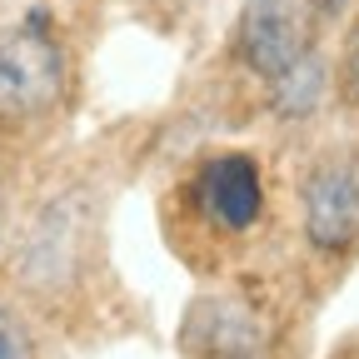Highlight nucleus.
<instances>
[{
  "mask_svg": "<svg viewBox=\"0 0 359 359\" xmlns=\"http://www.w3.org/2000/svg\"><path fill=\"white\" fill-rule=\"evenodd\" d=\"M70 85V40L50 11H25L0 25V140H25L55 125Z\"/></svg>",
  "mask_w": 359,
  "mask_h": 359,
  "instance_id": "obj_1",
  "label": "nucleus"
},
{
  "mask_svg": "<svg viewBox=\"0 0 359 359\" xmlns=\"http://www.w3.org/2000/svg\"><path fill=\"white\" fill-rule=\"evenodd\" d=\"M299 235L314 259L359 255V145H325L299 180Z\"/></svg>",
  "mask_w": 359,
  "mask_h": 359,
  "instance_id": "obj_2",
  "label": "nucleus"
},
{
  "mask_svg": "<svg viewBox=\"0 0 359 359\" xmlns=\"http://www.w3.org/2000/svg\"><path fill=\"white\" fill-rule=\"evenodd\" d=\"M325 15L314 0H245L230 55L255 85H275L309 50H325Z\"/></svg>",
  "mask_w": 359,
  "mask_h": 359,
  "instance_id": "obj_3",
  "label": "nucleus"
},
{
  "mask_svg": "<svg viewBox=\"0 0 359 359\" xmlns=\"http://www.w3.org/2000/svg\"><path fill=\"white\" fill-rule=\"evenodd\" d=\"M269 205V185H264V165L250 150H215L195 165L190 175V210L205 230L224 235V240H245L259 230Z\"/></svg>",
  "mask_w": 359,
  "mask_h": 359,
  "instance_id": "obj_4",
  "label": "nucleus"
},
{
  "mask_svg": "<svg viewBox=\"0 0 359 359\" xmlns=\"http://www.w3.org/2000/svg\"><path fill=\"white\" fill-rule=\"evenodd\" d=\"M264 105L285 125H304V120L320 115L330 105V60H325V50H309L275 85H264Z\"/></svg>",
  "mask_w": 359,
  "mask_h": 359,
  "instance_id": "obj_5",
  "label": "nucleus"
},
{
  "mask_svg": "<svg viewBox=\"0 0 359 359\" xmlns=\"http://www.w3.org/2000/svg\"><path fill=\"white\" fill-rule=\"evenodd\" d=\"M330 100H339L349 115H359V20H349L339 35V50L330 65Z\"/></svg>",
  "mask_w": 359,
  "mask_h": 359,
  "instance_id": "obj_6",
  "label": "nucleus"
},
{
  "mask_svg": "<svg viewBox=\"0 0 359 359\" xmlns=\"http://www.w3.org/2000/svg\"><path fill=\"white\" fill-rule=\"evenodd\" d=\"M0 359H35V334L11 304H0Z\"/></svg>",
  "mask_w": 359,
  "mask_h": 359,
  "instance_id": "obj_7",
  "label": "nucleus"
},
{
  "mask_svg": "<svg viewBox=\"0 0 359 359\" xmlns=\"http://www.w3.org/2000/svg\"><path fill=\"white\" fill-rule=\"evenodd\" d=\"M0 250H6V200H0Z\"/></svg>",
  "mask_w": 359,
  "mask_h": 359,
  "instance_id": "obj_8",
  "label": "nucleus"
}]
</instances>
